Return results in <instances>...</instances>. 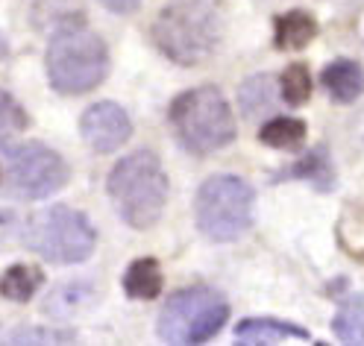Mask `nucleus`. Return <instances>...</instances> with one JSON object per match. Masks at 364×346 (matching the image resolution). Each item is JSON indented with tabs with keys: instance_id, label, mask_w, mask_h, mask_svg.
I'll return each mask as SVG.
<instances>
[{
	"instance_id": "f257e3e1",
	"label": "nucleus",
	"mask_w": 364,
	"mask_h": 346,
	"mask_svg": "<svg viewBox=\"0 0 364 346\" xmlns=\"http://www.w3.org/2000/svg\"><path fill=\"white\" fill-rule=\"evenodd\" d=\"M153 41L182 67L203 65L218 53L226 33L223 0H171L153 21Z\"/></svg>"
},
{
	"instance_id": "f03ea898",
	"label": "nucleus",
	"mask_w": 364,
	"mask_h": 346,
	"mask_svg": "<svg viewBox=\"0 0 364 346\" xmlns=\"http://www.w3.org/2000/svg\"><path fill=\"white\" fill-rule=\"evenodd\" d=\"M109 197L115 202V212L132 229L156 226L168 202V173L156 153L135 150L124 156L109 173Z\"/></svg>"
},
{
	"instance_id": "7ed1b4c3",
	"label": "nucleus",
	"mask_w": 364,
	"mask_h": 346,
	"mask_svg": "<svg viewBox=\"0 0 364 346\" xmlns=\"http://www.w3.org/2000/svg\"><path fill=\"white\" fill-rule=\"evenodd\" d=\"M168 118L179 144L197 156H209L232 144L235 138L232 106L226 103L218 85H200L179 94L168 109Z\"/></svg>"
},
{
	"instance_id": "20e7f679",
	"label": "nucleus",
	"mask_w": 364,
	"mask_h": 346,
	"mask_svg": "<svg viewBox=\"0 0 364 346\" xmlns=\"http://www.w3.org/2000/svg\"><path fill=\"white\" fill-rule=\"evenodd\" d=\"M44 67H48V80L59 94H88L109 74V50L103 38L85 27L62 30L50 36Z\"/></svg>"
},
{
	"instance_id": "39448f33",
	"label": "nucleus",
	"mask_w": 364,
	"mask_h": 346,
	"mask_svg": "<svg viewBox=\"0 0 364 346\" xmlns=\"http://www.w3.org/2000/svg\"><path fill=\"white\" fill-rule=\"evenodd\" d=\"M253 205H256V194L241 176L218 173L200 185L194 200V220L203 238L215 244H230L250 232Z\"/></svg>"
},
{
	"instance_id": "423d86ee",
	"label": "nucleus",
	"mask_w": 364,
	"mask_h": 346,
	"mask_svg": "<svg viewBox=\"0 0 364 346\" xmlns=\"http://www.w3.org/2000/svg\"><path fill=\"white\" fill-rule=\"evenodd\" d=\"M24 244L50 264H80L97 244V232L91 220L71 205H48L38 209L21 232Z\"/></svg>"
},
{
	"instance_id": "0eeeda50",
	"label": "nucleus",
	"mask_w": 364,
	"mask_h": 346,
	"mask_svg": "<svg viewBox=\"0 0 364 346\" xmlns=\"http://www.w3.org/2000/svg\"><path fill=\"white\" fill-rule=\"evenodd\" d=\"M226 320H230V303L218 291L197 285L182 288L168 299L162 314H159L156 332L165 343L176 346L206 343L223 329Z\"/></svg>"
},
{
	"instance_id": "6e6552de",
	"label": "nucleus",
	"mask_w": 364,
	"mask_h": 346,
	"mask_svg": "<svg viewBox=\"0 0 364 346\" xmlns=\"http://www.w3.org/2000/svg\"><path fill=\"white\" fill-rule=\"evenodd\" d=\"M68 176L71 171L56 150L41 141H27L6 150L0 182L6 194L18 200H48L68 185Z\"/></svg>"
},
{
	"instance_id": "1a4fd4ad",
	"label": "nucleus",
	"mask_w": 364,
	"mask_h": 346,
	"mask_svg": "<svg viewBox=\"0 0 364 346\" xmlns=\"http://www.w3.org/2000/svg\"><path fill=\"white\" fill-rule=\"evenodd\" d=\"M80 132H82V141L95 153H115L129 141L132 121L124 106L112 100H100L82 112Z\"/></svg>"
},
{
	"instance_id": "9d476101",
	"label": "nucleus",
	"mask_w": 364,
	"mask_h": 346,
	"mask_svg": "<svg viewBox=\"0 0 364 346\" xmlns=\"http://www.w3.org/2000/svg\"><path fill=\"white\" fill-rule=\"evenodd\" d=\"M33 27L48 36H56L62 30H74V27H85L82 0H36Z\"/></svg>"
},
{
	"instance_id": "9b49d317",
	"label": "nucleus",
	"mask_w": 364,
	"mask_h": 346,
	"mask_svg": "<svg viewBox=\"0 0 364 346\" xmlns=\"http://www.w3.org/2000/svg\"><path fill=\"white\" fill-rule=\"evenodd\" d=\"M309 329L294 326V323L277 317H247L235 326V340L253 346V343H279V340H309Z\"/></svg>"
},
{
	"instance_id": "f8f14e48",
	"label": "nucleus",
	"mask_w": 364,
	"mask_h": 346,
	"mask_svg": "<svg viewBox=\"0 0 364 346\" xmlns=\"http://www.w3.org/2000/svg\"><path fill=\"white\" fill-rule=\"evenodd\" d=\"M321 82L338 103H353L364 94V67L355 59H335L323 67Z\"/></svg>"
},
{
	"instance_id": "ddd939ff",
	"label": "nucleus",
	"mask_w": 364,
	"mask_h": 346,
	"mask_svg": "<svg viewBox=\"0 0 364 346\" xmlns=\"http://www.w3.org/2000/svg\"><path fill=\"white\" fill-rule=\"evenodd\" d=\"M317 21L306 9H291L273 21V38L279 50H303L317 38Z\"/></svg>"
},
{
	"instance_id": "4468645a",
	"label": "nucleus",
	"mask_w": 364,
	"mask_h": 346,
	"mask_svg": "<svg viewBox=\"0 0 364 346\" xmlns=\"http://www.w3.org/2000/svg\"><path fill=\"white\" fill-rule=\"evenodd\" d=\"M282 179H303L311 182L317 191H332L335 188V168H332V158L326 153V147H314L309 150L303 158H297L291 168H285L279 173Z\"/></svg>"
},
{
	"instance_id": "2eb2a0df",
	"label": "nucleus",
	"mask_w": 364,
	"mask_h": 346,
	"mask_svg": "<svg viewBox=\"0 0 364 346\" xmlns=\"http://www.w3.org/2000/svg\"><path fill=\"white\" fill-rule=\"evenodd\" d=\"M162 288H165V276L156 259H135L124 273V291L129 299L150 303V299L162 296Z\"/></svg>"
},
{
	"instance_id": "dca6fc26",
	"label": "nucleus",
	"mask_w": 364,
	"mask_h": 346,
	"mask_svg": "<svg viewBox=\"0 0 364 346\" xmlns=\"http://www.w3.org/2000/svg\"><path fill=\"white\" fill-rule=\"evenodd\" d=\"M273 103H277V77L270 74H256L241 82L238 88V106L244 112V118L256 121L262 114L273 112Z\"/></svg>"
},
{
	"instance_id": "f3484780",
	"label": "nucleus",
	"mask_w": 364,
	"mask_h": 346,
	"mask_svg": "<svg viewBox=\"0 0 364 346\" xmlns=\"http://www.w3.org/2000/svg\"><path fill=\"white\" fill-rule=\"evenodd\" d=\"M259 141L273 150H294L306 141V124L300 118H285V114H279V118H270L267 124H262Z\"/></svg>"
},
{
	"instance_id": "a211bd4d",
	"label": "nucleus",
	"mask_w": 364,
	"mask_h": 346,
	"mask_svg": "<svg viewBox=\"0 0 364 346\" xmlns=\"http://www.w3.org/2000/svg\"><path fill=\"white\" fill-rule=\"evenodd\" d=\"M44 276L38 267L33 264H12L4 276H0V293H4L9 303H27L33 299V293L41 288Z\"/></svg>"
},
{
	"instance_id": "6ab92c4d",
	"label": "nucleus",
	"mask_w": 364,
	"mask_h": 346,
	"mask_svg": "<svg viewBox=\"0 0 364 346\" xmlns=\"http://www.w3.org/2000/svg\"><path fill=\"white\" fill-rule=\"evenodd\" d=\"M332 332L344 343H364V293H353L341 303L332 320Z\"/></svg>"
},
{
	"instance_id": "aec40b11",
	"label": "nucleus",
	"mask_w": 364,
	"mask_h": 346,
	"mask_svg": "<svg viewBox=\"0 0 364 346\" xmlns=\"http://www.w3.org/2000/svg\"><path fill=\"white\" fill-rule=\"evenodd\" d=\"M88 303H95V288L91 285H82V282H71V285H62V288H56L53 293H50V299H48V311H53L56 317H71V314H77L82 306H88Z\"/></svg>"
},
{
	"instance_id": "412c9836",
	"label": "nucleus",
	"mask_w": 364,
	"mask_h": 346,
	"mask_svg": "<svg viewBox=\"0 0 364 346\" xmlns=\"http://www.w3.org/2000/svg\"><path fill=\"white\" fill-rule=\"evenodd\" d=\"M30 118H27V112L24 106H21L9 91L0 88V150L9 147L15 138L27 129Z\"/></svg>"
},
{
	"instance_id": "4be33fe9",
	"label": "nucleus",
	"mask_w": 364,
	"mask_h": 346,
	"mask_svg": "<svg viewBox=\"0 0 364 346\" xmlns=\"http://www.w3.org/2000/svg\"><path fill=\"white\" fill-rule=\"evenodd\" d=\"M338 241L350 256L364 259V205H347L338 220Z\"/></svg>"
},
{
	"instance_id": "5701e85b",
	"label": "nucleus",
	"mask_w": 364,
	"mask_h": 346,
	"mask_svg": "<svg viewBox=\"0 0 364 346\" xmlns=\"http://www.w3.org/2000/svg\"><path fill=\"white\" fill-rule=\"evenodd\" d=\"M311 74H309V65L303 62H291L282 77H279V91L282 97L291 103V106H303L309 97H311Z\"/></svg>"
},
{
	"instance_id": "b1692460",
	"label": "nucleus",
	"mask_w": 364,
	"mask_h": 346,
	"mask_svg": "<svg viewBox=\"0 0 364 346\" xmlns=\"http://www.w3.org/2000/svg\"><path fill=\"white\" fill-rule=\"evenodd\" d=\"M77 335L68 329H15L9 343H71Z\"/></svg>"
},
{
	"instance_id": "393cba45",
	"label": "nucleus",
	"mask_w": 364,
	"mask_h": 346,
	"mask_svg": "<svg viewBox=\"0 0 364 346\" xmlns=\"http://www.w3.org/2000/svg\"><path fill=\"white\" fill-rule=\"evenodd\" d=\"M18 232H24V223H21L18 212L12 205H0V244H9Z\"/></svg>"
},
{
	"instance_id": "a878e982",
	"label": "nucleus",
	"mask_w": 364,
	"mask_h": 346,
	"mask_svg": "<svg viewBox=\"0 0 364 346\" xmlns=\"http://www.w3.org/2000/svg\"><path fill=\"white\" fill-rule=\"evenodd\" d=\"M100 6H106L115 15H132V12H139L141 0H100Z\"/></svg>"
},
{
	"instance_id": "bb28decb",
	"label": "nucleus",
	"mask_w": 364,
	"mask_h": 346,
	"mask_svg": "<svg viewBox=\"0 0 364 346\" xmlns=\"http://www.w3.org/2000/svg\"><path fill=\"white\" fill-rule=\"evenodd\" d=\"M9 53V41H6V36L4 33H0V59H4Z\"/></svg>"
}]
</instances>
